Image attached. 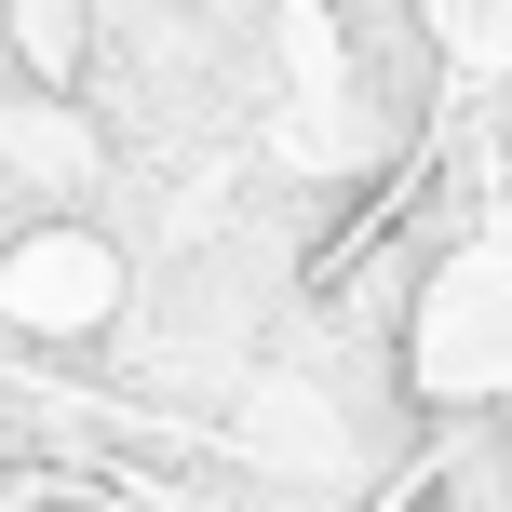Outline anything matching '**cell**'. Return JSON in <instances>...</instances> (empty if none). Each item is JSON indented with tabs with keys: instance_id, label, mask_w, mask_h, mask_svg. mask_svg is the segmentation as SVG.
Here are the masks:
<instances>
[{
	"instance_id": "6da1fadb",
	"label": "cell",
	"mask_w": 512,
	"mask_h": 512,
	"mask_svg": "<svg viewBox=\"0 0 512 512\" xmlns=\"http://www.w3.org/2000/svg\"><path fill=\"white\" fill-rule=\"evenodd\" d=\"M337 41V95H351V135L364 162L378 149H418V135L459 108V54H445L432 0H310Z\"/></svg>"
}]
</instances>
